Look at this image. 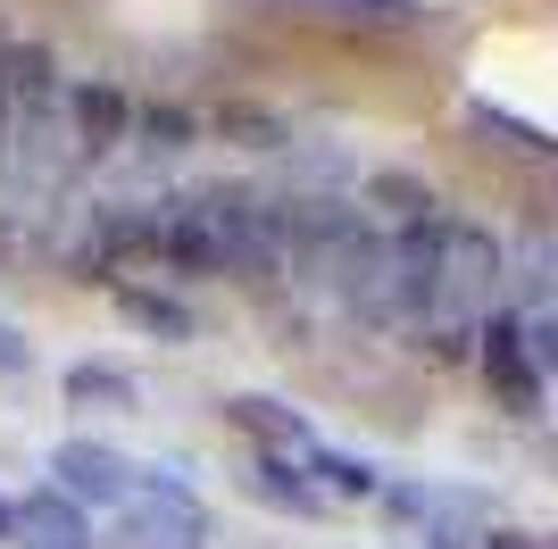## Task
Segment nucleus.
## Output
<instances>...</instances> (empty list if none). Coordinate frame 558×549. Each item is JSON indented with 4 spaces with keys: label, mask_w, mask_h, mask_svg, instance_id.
<instances>
[{
    "label": "nucleus",
    "mask_w": 558,
    "mask_h": 549,
    "mask_svg": "<svg viewBox=\"0 0 558 549\" xmlns=\"http://www.w3.org/2000/svg\"><path fill=\"white\" fill-rule=\"evenodd\" d=\"M117 549H201V508L184 483L134 475V500L117 508Z\"/></svg>",
    "instance_id": "obj_1"
},
{
    "label": "nucleus",
    "mask_w": 558,
    "mask_h": 549,
    "mask_svg": "<svg viewBox=\"0 0 558 549\" xmlns=\"http://www.w3.org/2000/svg\"><path fill=\"white\" fill-rule=\"evenodd\" d=\"M326 283L359 308V317H375V325H392V233H375V225H359V233H342L326 258Z\"/></svg>",
    "instance_id": "obj_2"
},
{
    "label": "nucleus",
    "mask_w": 558,
    "mask_h": 549,
    "mask_svg": "<svg viewBox=\"0 0 558 549\" xmlns=\"http://www.w3.org/2000/svg\"><path fill=\"white\" fill-rule=\"evenodd\" d=\"M125 117H134L125 84H109V75L68 84V91H59V134H68V159L93 167V159H109V150H125Z\"/></svg>",
    "instance_id": "obj_3"
},
{
    "label": "nucleus",
    "mask_w": 558,
    "mask_h": 549,
    "mask_svg": "<svg viewBox=\"0 0 558 549\" xmlns=\"http://www.w3.org/2000/svg\"><path fill=\"white\" fill-rule=\"evenodd\" d=\"M475 333H484V375H492V391H500V408L534 416V408H542V358L525 350V325H517V308H492Z\"/></svg>",
    "instance_id": "obj_4"
},
{
    "label": "nucleus",
    "mask_w": 558,
    "mask_h": 549,
    "mask_svg": "<svg viewBox=\"0 0 558 549\" xmlns=\"http://www.w3.org/2000/svg\"><path fill=\"white\" fill-rule=\"evenodd\" d=\"M50 475H59V500H93V508H125L134 500V466L100 441H59L50 450Z\"/></svg>",
    "instance_id": "obj_5"
},
{
    "label": "nucleus",
    "mask_w": 558,
    "mask_h": 549,
    "mask_svg": "<svg viewBox=\"0 0 558 549\" xmlns=\"http://www.w3.org/2000/svg\"><path fill=\"white\" fill-rule=\"evenodd\" d=\"M359 200H367V208H392L400 225H434V217H442V192H434L425 175H409V167H375V175L359 183Z\"/></svg>",
    "instance_id": "obj_6"
},
{
    "label": "nucleus",
    "mask_w": 558,
    "mask_h": 549,
    "mask_svg": "<svg viewBox=\"0 0 558 549\" xmlns=\"http://www.w3.org/2000/svg\"><path fill=\"white\" fill-rule=\"evenodd\" d=\"M125 142H134L142 159H184L192 150V117L175 109V100H142V109L125 117Z\"/></svg>",
    "instance_id": "obj_7"
},
{
    "label": "nucleus",
    "mask_w": 558,
    "mask_h": 549,
    "mask_svg": "<svg viewBox=\"0 0 558 549\" xmlns=\"http://www.w3.org/2000/svg\"><path fill=\"white\" fill-rule=\"evenodd\" d=\"M117 308H125V325L159 333V342H192V333H201V317H192L175 292H142V283H125V292H117Z\"/></svg>",
    "instance_id": "obj_8"
},
{
    "label": "nucleus",
    "mask_w": 558,
    "mask_h": 549,
    "mask_svg": "<svg viewBox=\"0 0 558 549\" xmlns=\"http://www.w3.org/2000/svg\"><path fill=\"white\" fill-rule=\"evenodd\" d=\"M226 416L242 425V434H258L276 457H301V450H317V434H308V425H301L292 408H276V400H233Z\"/></svg>",
    "instance_id": "obj_9"
},
{
    "label": "nucleus",
    "mask_w": 558,
    "mask_h": 549,
    "mask_svg": "<svg viewBox=\"0 0 558 549\" xmlns=\"http://www.w3.org/2000/svg\"><path fill=\"white\" fill-rule=\"evenodd\" d=\"M68 400L75 408H117V416H134L142 408V383L134 375H125V366H68Z\"/></svg>",
    "instance_id": "obj_10"
},
{
    "label": "nucleus",
    "mask_w": 558,
    "mask_h": 549,
    "mask_svg": "<svg viewBox=\"0 0 558 549\" xmlns=\"http://www.w3.org/2000/svg\"><path fill=\"white\" fill-rule=\"evenodd\" d=\"M217 134L242 142V150H292V142H301L276 109H258V100H226V109H217Z\"/></svg>",
    "instance_id": "obj_11"
},
{
    "label": "nucleus",
    "mask_w": 558,
    "mask_h": 549,
    "mask_svg": "<svg viewBox=\"0 0 558 549\" xmlns=\"http://www.w3.org/2000/svg\"><path fill=\"white\" fill-rule=\"evenodd\" d=\"M392 508H400V516H484L475 491H417V483H400ZM425 541H434V549H466L459 533H425Z\"/></svg>",
    "instance_id": "obj_12"
},
{
    "label": "nucleus",
    "mask_w": 558,
    "mask_h": 549,
    "mask_svg": "<svg viewBox=\"0 0 558 549\" xmlns=\"http://www.w3.org/2000/svg\"><path fill=\"white\" fill-rule=\"evenodd\" d=\"M308 17H333V25H417L425 9L417 0H308Z\"/></svg>",
    "instance_id": "obj_13"
},
{
    "label": "nucleus",
    "mask_w": 558,
    "mask_h": 549,
    "mask_svg": "<svg viewBox=\"0 0 558 549\" xmlns=\"http://www.w3.org/2000/svg\"><path fill=\"white\" fill-rule=\"evenodd\" d=\"M258 491H267L276 508H292V516H326V491L292 475V457H267V466H258Z\"/></svg>",
    "instance_id": "obj_14"
},
{
    "label": "nucleus",
    "mask_w": 558,
    "mask_h": 549,
    "mask_svg": "<svg viewBox=\"0 0 558 549\" xmlns=\"http://www.w3.org/2000/svg\"><path fill=\"white\" fill-rule=\"evenodd\" d=\"M484 541H492V549H534L525 533H484Z\"/></svg>",
    "instance_id": "obj_15"
},
{
    "label": "nucleus",
    "mask_w": 558,
    "mask_h": 549,
    "mask_svg": "<svg viewBox=\"0 0 558 549\" xmlns=\"http://www.w3.org/2000/svg\"><path fill=\"white\" fill-rule=\"evenodd\" d=\"M0 533H9V500H0Z\"/></svg>",
    "instance_id": "obj_16"
}]
</instances>
